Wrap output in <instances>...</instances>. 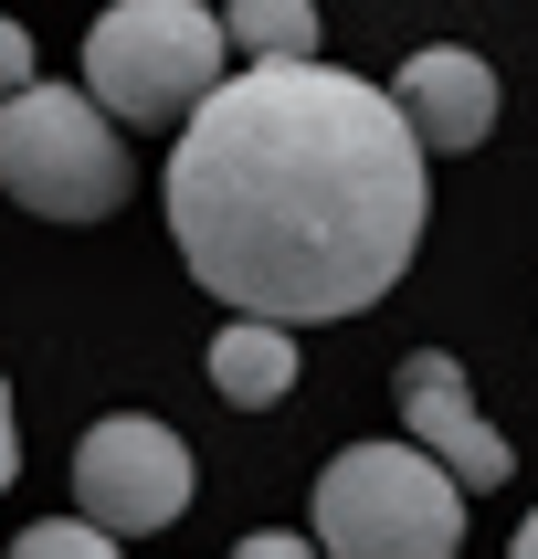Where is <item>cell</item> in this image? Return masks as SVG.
<instances>
[{"mask_svg": "<svg viewBox=\"0 0 538 559\" xmlns=\"http://www.w3.org/2000/svg\"><path fill=\"white\" fill-rule=\"evenodd\" d=\"M465 475L433 443H348L316 475V549L338 559H443L465 549Z\"/></svg>", "mask_w": 538, "mask_h": 559, "instance_id": "7a4b0ae2", "label": "cell"}, {"mask_svg": "<svg viewBox=\"0 0 538 559\" xmlns=\"http://www.w3.org/2000/svg\"><path fill=\"white\" fill-rule=\"evenodd\" d=\"M222 11L212 0H117L85 32V85L117 127H180L222 85Z\"/></svg>", "mask_w": 538, "mask_h": 559, "instance_id": "277c9868", "label": "cell"}, {"mask_svg": "<svg viewBox=\"0 0 538 559\" xmlns=\"http://www.w3.org/2000/svg\"><path fill=\"white\" fill-rule=\"evenodd\" d=\"M117 538L95 528V518H43V528H22V559H106Z\"/></svg>", "mask_w": 538, "mask_h": 559, "instance_id": "30bf717a", "label": "cell"}, {"mask_svg": "<svg viewBox=\"0 0 538 559\" xmlns=\"http://www.w3.org/2000/svg\"><path fill=\"white\" fill-rule=\"evenodd\" d=\"M11 465H22V423H11V380H0V486H11Z\"/></svg>", "mask_w": 538, "mask_h": 559, "instance_id": "7c38bea8", "label": "cell"}, {"mask_svg": "<svg viewBox=\"0 0 538 559\" xmlns=\"http://www.w3.org/2000/svg\"><path fill=\"white\" fill-rule=\"evenodd\" d=\"M391 402H402V423H411V443H433L443 465L465 475V497H486V486H506V433L475 412V391H465V359H443V348H411L402 370H391Z\"/></svg>", "mask_w": 538, "mask_h": 559, "instance_id": "8992f818", "label": "cell"}, {"mask_svg": "<svg viewBox=\"0 0 538 559\" xmlns=\"http://www.w3.org/2000/svg\"><path fill=\"white\" fill-rule=\"evenodd\" d=\"M74 497L106 538H158L180 528L190 507V443L148 412H106L85 443H74Z\"/></svg>", "mask_w": 538, "mask_h": 559, "instance_id": "5b68a950", "label": "cell"}, {"mask_svg": "<svg viewBox=\"0 0 538 559\" xmlns=\"http://www.w3.org/2000/svg\"><path fill=\"white\" fill-rule=\"evenodd\" d=\"M212 391L232 412H275L285 391H296V328H285V317H243V307H232V328L212 338Z\"/></svg>", "mask_w": 538, "mask_h": 559, "instance_id": "ba28073f", "label": "cell"}, {"mask_svg": "<svg viewBox=\"0 0 538 559\" xmlns=\"http://www.w3.org/2000/svg\"><path fill=\"white\" fill-rule=\"evenodd\" d=\"M222 43L243 63H296L316 53V0H222Z\"/></svg>", "mask_w": 538, "mask_h": 559, "instance_id": "9c48e42d", "label": "cell"}, {"mask_svg": "<svg viewBox=\"0 0 538 559\" xmlns=\"http://www.w3.org/2000/svg\"><path fill=\"white\" fill-rule=\"evenodd\" d=\"M422 158L402 95L327 74L316 53L243 63L169 148L180 264L243 317H359L422 253Z\"/></svg>", "mask_w": 538, "mask_h": 559, "instance_id": "6da1fadb", "label": "cell"}, {"mask_svg": "<svg viewBox=\"0 0 538 559\" xmlns=\"http://www.w3.org/2000/svg\"><path fill=\"white\" fill-rule=\"evenodd\" d=\"M391 95H402L411 138H422L433 158H465V148L497 138V63L465 53V43H422V53L391 74Z\"/></svg>", "mask_w": 538, "mask_h": 559, "instance_id": "52a82bcc", "label": "cell"}, {"mask_svg": "<svg viewBox=\"0 0 538 559\" xmlns=\"http://www.w3.org/2000/svg\"><path fill=\"white\" fill-rule=\"evenodd\" d=\"M517 559H538V518H528V528H517Z\"/></svg>", "mask_w": 538, "mask_h": 559, "instance_id": "4fadbf2b", "label": "cell"}, {"mask_svg": "<svg viewBox=\"0 0 538 559\" xmlns=\"http://www.w3.org/2000/svg\"><path fill=\"white\" fill-rule=\"evenodd\" d=\"M0 190L32 222L127 212V127L95 106V85H11L0 95Z\"/></svg>", "mask_w": 538, "mask_h": 559, "instance_id": "3957f363", "label": "cell"}, {"mask_svg": "<svg viewBox=\"0 0 538 559\" xmlns=\"http://www.w3.org/2000/svg\"><path fill=\"white\" fill-rule=\"evenodd\" d=\"M11 85H32V32L22 22H0V95Z\"/></svg>", "mask_w": 538, "mask_h": 559, "instance_id": "8fae6325", "label": "cell"}]
</instances>
